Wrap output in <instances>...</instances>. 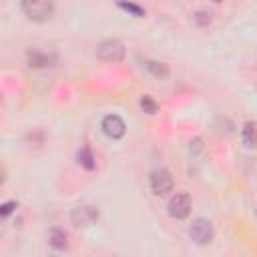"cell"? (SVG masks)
Instances as JSON below:
<instances>
[{
  "instance_id": "7",
  "label": "cell",
  "mask_w": 257,
  "mask_h": 257,
  "mask_svg": "<svg viewBox=\"0 0 257 257\" xmlns=\"http://www.w3.org/2000/svg\"><path fill=\"white\" fill-rule=\"evenodd\" d=\"M100 126H102V133L106 137H110V139H122L124 133H126V124L118 114H106L102 118Z\"/></svg>"
},
{
  "instance_id": "9",
  "label": "cell",
  "mask_w": 257,
  "mask_h": 257,
  "mask_svg": "<svg viewBox=\"0 0 257 257\" xmlns=\"http://www.w3.org/2000/svg\"><path fill=\"white\" fill-rule=\"evenodd\" d=\"M143 66L155 76V78H161V80H165L167 76H169V66L165 64V62H157V60H145L143 62Z\"/></svg>"
},
{
  "instance_id": "13",
  "label": "cell",
  "mask_w": 257,
  "mask_h": 257,
  "mask_svg": "<svg viewBox=\"0 0 257 257\" xmlns=\"http://www.w3.org/2000/svg\"><path fill=\"white\" fill-rule=\"evenodd\" d=\"M118 6H120L122 10H126V12H131V14L137 16V18H143V16H145V10H143L141 6H137V4H133V2H124V0H120Z\"/></svg>"
},
{
  "instance_id": "14",
  "label": "cell",
  "mask_w": 257,
  "mask_h": 257,
  "mask_svg": "<svg viewBox=\"0 0 257 257\" xmlns=\"http://www.w3.org/2000/svg\"><path fill=\"white\" fill-rule=\"evenodd\" d=\"M141 106H143V110L145 112H149V114H155L157 110H159V104L153 100V96H149V94H145L143 98H141Z\"/></svg>"
},
{
  "instance_id": "2",
  "label": "cell",
  "mask_w": 257,
  "mask_h": 257,
  "mask_svg": "<svg viewBox=\"0 0 257 257\" xmlns=\"http://www.w3.org/2000/svg\"><path fill=\"white\" fill-rule=\"evenodd\" d=\"M96 56L102 62H120L124 58V44L120 40H102L96 46Z\"/></svg>"
},
{
  "instance_id": "5",
  "label": "cell",
  "mask_w": 257,
  "mask_h": 257,
  "mask_svg": "<svg viewBox=\"0 0 257 257\" xmlns=\"http://www.w3.org/2000/svg\"><path fill=\"white\" fill-rule=\"evenodd\" d=\"M169 215L175 219H185L191 213V197L189 193H175L169 201Z\"/></svg>"
},
{
  "instance_id": "15",
  "label": "cell",
  "mask_w": 257,
  "mask_h": 257,
  "mask_svg": "<svg viewBox=\"0 0 257 257\" xmlns=\"http://www.w3.org/2000/svg\"><path fill=\"white\" fill-rule=\"evenodd\" d=\"M14 207H16V201H8V203H4V205L0 207V215H2V217H6V215H10Z\"/></svg>"
},
{
  "instance_id": "1",
  "label": "cell",
  "mask_w": 257,
  "mask_h": 257,
  "mask_svg": "<svg viewBox=\"0 0 257 257\" xmlns=\"http://www.w3.org/2000/svg\"><path fill=\"white\" fill-rule=\"evenodd\" d=\"M20 6L32 22H46L54 12V0H20Z\"/></svg>"
},
{
  "instance_id": "8",
  "label": "cell",
  "mask_w": 257,
  "mask_h": 257,
  "mask_svg": "<svg viewBox=\"0 0 257 257\" xmlns=\"http://www.w3.org/2000/svg\"><path fill=\"white\" fill-rule=\"evenodd\" d=\"M241 135H243V143H245L249 149H255V147H257V122L247 120V122L243 124Z\"/></svg>"
},
{
  "instance_id": "6",
  "label": "cell",
  "mask_w": 257,
  "mask_h": 257,
  "mask_svg": "<svg viewBox=\"0 0 257 257\" xmlns=\"http://www.w3.org/2000/svg\"><path fill=\"white\" fill-rule=\"evenodd\" d=\"M70 221L74 227H90L92 223L98 221V209L90 205H80L70 213Z\"/></svg>"
},
{
  "instance_id": "3",
  "label": "cell",
  "mask_w": 257,
  "mask_h": 257,
  "mask_svg": "<svg viewBox=\"0 0 257 257\" xmlns=\"http://www.w3.org/2000/svg\"><path fill=\"white\" fill-rule=\"evenodd\" d=\"M151 191L157 197H165L173 191V175L167 169H157L151 173Z\"/></svg>"
},
{
  "instance_id": "11",
  "label": "cell",
  "mask_w": 257,
  "mask_h": 257,
  "mask_svg": "<svg viewBox=\"0 0 257 257\" xmlns=\"http://www.w3.org/2000/svg\"><path fill=\"white\" fill-rule=\"evenodd\" d=\"M76 159H78V165L80 167H84L86 171H92L94 167H96V161H94V155H92V151H90V147H82L80 151H78V155H76Z\"/></svg>"
},
{
  "instance_id": "4",
  "label": "cell",
  "mask_w": 257,
  "mask_h": 257,
  "mask_svg": "<svg viewBox=\"0 0 257 257\" xmlns=\"http://www.w3.org/2000/svg\"><path fill=\"white\" fill-rule=\"evenodd\" d=\"M189 235L197 245H207L213 241V225L207 219H195L189 227Z\"/></svg>"
},
{
  "instance_id": "10",
  "label": "cell",
  "mask_w": 257,
  "mask_h": 257,
  "mask_svg": "<svg viewBox=\"0 0 257 257\" xmlns=\"http://www.w3.org/2000/svg\"><path fill=\"white\" fill-rule=\"evenodd\" d=\"M26 58H28V66H34V68H42V66L50 64V56L40 50H28Z\"/></svg>"
},
{
  "instance_id": "12",
  "label": "cell",
  "mask_w": 257,
  "mask_h": 257,
  "mask_svg": "<svg viewBox=\"0 0 257 257\" xmlns=\"http://www.w3.org/2000/svg\"><path fill=\"white\" fill-rule=\"evenodd\" d=\"M48 243L54 249H64L66 247V233L62 229H50L48 233Z\"/></svg>"
}]
</instances>
